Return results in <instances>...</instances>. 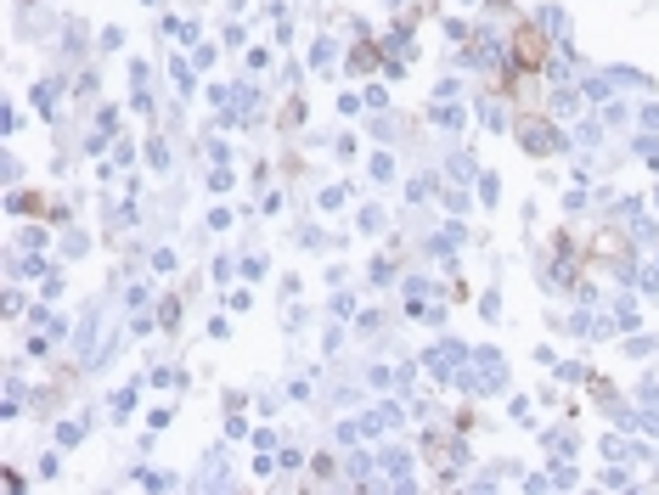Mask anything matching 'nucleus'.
<instances>
[{
    "label": "nucleus",
    "mask_w": 659,
    "mask_h": 495,
    "mask_svg": "<svg viewBox=\"0 0 659 495\" xmlns=\"http://www.w3.org/2000/svg\"><path fill=\"white\" fill-rule=\"evenodd\" d=\"M541 62H547V35L536 23H524L513 28V69L518 74H541Z\"/></svg>",
    "instance_id": "nucleus-1"
},
{
    "label": "nucleus",
    "mask_w": 659,
    "mask_h": 495,
    "mask_svg": "<svg viewBox=\"0 0 659 495\" xmlns=\"http://www.w3.org/2000/svg\"><path fill=\"white\" fill-rule=\"evenodd\" d=\"M524 147H536V152H552V147H558V136H552L547 124H524Z\"/></svg>",
    "instance_id": "nucleus-2"
}]
</instances>
